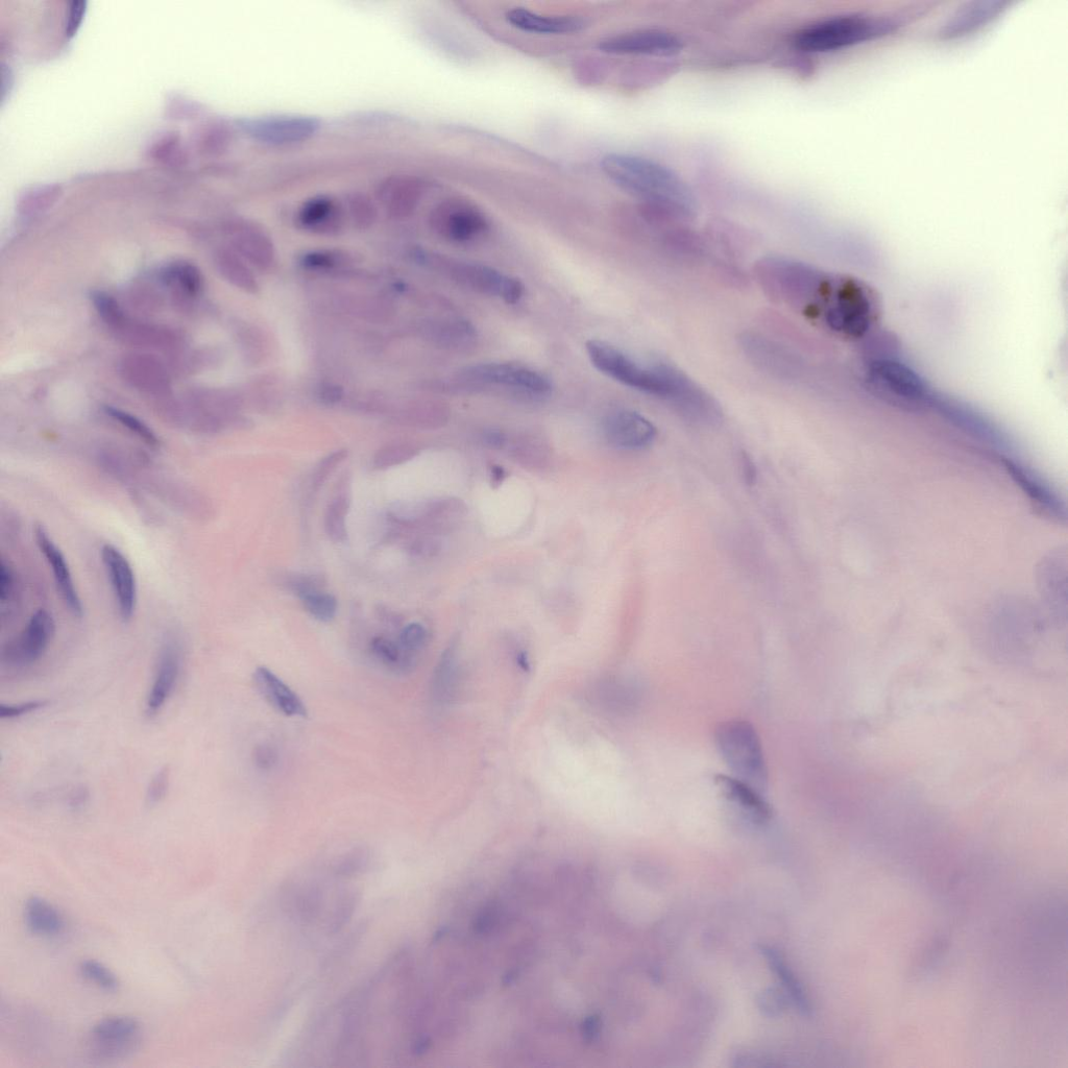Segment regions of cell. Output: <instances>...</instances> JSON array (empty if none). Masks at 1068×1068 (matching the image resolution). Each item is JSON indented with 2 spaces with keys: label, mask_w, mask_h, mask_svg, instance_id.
Instances as JSON below:
<instances>
[{
  "label": "cell",
  "mask_w": 1068,
  "mask_h": 1068,
  "mask_svg": "<svg viewBox=\"0 0 1068 1068\" xmlns=\"http://www.w3.org/2000/svg\"><path fill=\"white\" fill-rule=\"evenodd\" d=\"M601 165L612 182L651 208L677 217L695 214L693 190L672 169L646 158L618 153L606 155Z\"/></svg>",
  "instance_id": "cell-1"
},
{
  "label": "cell",
  "mask_w": 1068,
  "mask_h": 1068,
  "mask_svg": "<svg viewBox=\"0 0 1068 1068\" xmlns=\"http://www.w3.org/2000/svg\"><path fill=\"white\" fill-rule=\"evenodd\" d=\"M819 310L824 324L845 338L860 339L876 329L881 318V301L876 290L846 277H832Z\"/></svg>",
  "instance_id": "cell-2"
},
{
  "label": "cell",
  "mask_w": 1068,
  "mask_h": 1068,
  "mask_svg": "<svg viewBox=\"0 0 1068 1068\" xmlns=\"http://www.w3.org/2000/svg\"><path fill=\"white\" fill-rule=\"evenodd\" d=\"M892 17L845 14L820 20L800 30L793 43L807 53H830L844 50L886 36L900 27Z\"/></svg>",
  "instance_id": "cell-3"
},
{
  "label": "cell",
  "mask_w": 1068,
  "mask_h": 1068,
  "mask_svg": "<svg viewBox=\"0 0 1068 1068\" xmlns=\"http://www.w3.org/2000/svg\"><path fill=\"white\" fill-rule=\"evenodd\" d=\"M715 744L735 778L762 793L767 791L769 770L763 744L754 725L742 719L724 721L716 728Z\"/></svg>",
  "instance_id": "cell-4"
},
{
  "label": "cell",
  "mask_w": 1068,
  "mask_h": 1068,
  "mask_svg": "<svg viewBox=\"0 0 1068 1068\" xmlns=\"http://www.w3.org/2000/svg\"><path fill=\"white\" fill-rule=\"evenodd\" d=\"M586 349L593 366L602 374L634 390L667 400L673 367L664 363L641 366L613 345L595 339L587 343Z\"/></svg>",
  "instance_id": "cell-5"
},
{
  "label": "cell",
  "mask_w": 1068,
  "mask_h": 1068,
  "mask_svg": "<svg viewBox=\"0 0 1068 1068\" xmlns=\"http://www.w3.org/2000/svg\"><path fill=\"white\" fill-rule=\"evenodd\" d=\"M868 380L886 398L902 405H924L933 401L928 385L905 363L878 356L868 363Z\"/></svg>",
  "instance_id": "cell-6"
},
{
  "label": "cell",
  "mask_w": 1068,
  "mask_h": 1068,
  "mask_svg": "<svg viewBox=\"0 0 1068 1068\" xmlns=\"http://www.w3.org/2000/svg\"><path fill=\"white\" fill-rule=\"evenodd\" d=\"M143 1028L132 1016L114 1015L101 1019L91 1029L87 1046L96 1060L114 1061L134 1054L141 1046Z\"/></svg>",
  "instance_id": "cell-7"
},
{
  "label": "cell",
  "mask_w": 1068,
  "mask_h": 1068,
  "mask_svg": "<svg viewBox=\"0 0 1068 1068\" xmlns=\"http://www.w3.org/2000/svg\"><path fill=\"white\" fill-rule=\"evenodd\" d=\"M440 263L453 280L479 294L498 298L507 304H516L524 296L525 287L519 279L489 265L449 259Z\"/></svg>",
  "instance_id": "cell-8"
},
{
  "label": "cell",
  "mask_w": 1068,
  "mask_h": 1068,
  "mask_svg": "<svg viewBox=\"0 0 1068 1068\" xmlns=\"http://www.w3.org/2000/svg\"><path fill=\"white\" fill-rule=\"evenodd\" d=\"M464 378L474 383L511 388L534 397H544L552 391V383L547 376L519 363L476 364L464 371Z\"/></svg>",
  "instance_id": "cell-9"
},
{
  "label": "cell",
  "mask_w": 1068,
  "mask_h": 1068,
  "mask_svg": "<svg viewBox=\"0 0 1068 1068\" xmlns=\"http://www.w3.org/2000/svg\"><path fill=\"white\" fill-rule=\"evenodd\" d=\"M430 224L436 233L457 244L475 240L490 226L487 216L463 199H449L436 206L431 212Z\"/></svg>",
  "instance_id": "cell-10"
},
{
  "label": "cell",
  "mask_w": 1068,
  "mask_h": 1068,
  "mask_svg": "<svg viewBox=\"0 0 1068 1068\" xmlns=\"http://www.w3.org/2000/svg\"><path fill=\"white\" fill-rule=\"evenodd\" d=\"M239 127L259 143L281 147L310 139L320 131L321 121L297 115L263 116L242 119Z\"/></svg>",
  "instance_id": "cell-11"
},
{
  "label": "cell",
  "mask_w": 1068,
  "mask_h": 1068,
  "mask_svg": "<svg viewBox=\"0 0 1068 1068\" xmlns=\"http://www.w3.org/2000/svg\"><path fill=\"white\" fill-rule=\"evenodd\" d=\"M56 634L53 615L41 609L30 618L20 635L3 649V661L14 668L31 666L43 657Z\"/></svg>",
  "instance_id": "cell-12"
},
{
  "label": "cell",
  "mask_w": 1068,
  "mask_h": 1068,
  "mask_svg": "<svg viewBox=\"0 0 1068 1068\" xmlns=\"http://www.w3.org/2000/svg\"><path fill=\"white\" fill-rule=\"evenodd\" d=\"M715 784L727 810L750 827L763 828L772 819V808L764 793L733 775L720 774Z\"/></svg>",
  "instance_id": "cell-13"
},
{
  "label": "cell",
  "mask_w": 1068,
  "mask_h": 1068,
  "mask_svg": "<svg viewBox=\"0 0 1068 1068\" xmlns=\"http://www.w3.org/2000/svg\"><path fill=\"white\" fill-rule=\"evenodd\" d=\"M184 661L181 641L174 636L164 639L158 653L152 687L145 702V715L152 719L165 707L178 685Z\"/></svg>",
  "instance_id": "cell-14"
},
{
  "label": "cell",
  "mask_w": 1068,
  "mask_h": 1068,
  "mask_svg": "<svg viewBox=\"0 0 1068 1068\" xmlns=\"http://www.w3.org/2000/svg\"><path fill=\"white\" fill-rule=\"evenodd\" d=\"M601 52L619 56L670 57L683 50V42L661 30H638L606 38L598 44Z\"/></svg>",
  "instance_id": "cell-15"
},
{
  "label": "cell",
  "mask_w": 1068,
  "mask_h": 1068,
  "mask_svg": "<svg viewBox=\"0 0 1068 1068\" xmlns=\"http://www.w3.org/2000/svg\"><path fill=\"white\" fill-rule=\"evenodd\" d=\"M604 438L622 450H642L657 438V428L638 412L620 409L611 412L603 421Z\"/></svg>",
  "instance_id": "cell-16"
},
{
  "label": "cell",
  "mask_w": 1068,
  "mask_h": 1068,
  "mask_svg": "<svg viewBox=\"0 0 1068 1068\" xmlns=\"http://www.w3.org/2000/svg\"><path fill=\"white\" fill-rule=\"evenodd\" d=\"M101 555L119 616L128 622L134 616L137 605V582L133 568L123 552L113 545H105Z\"/></svg>",
  "instance_id": "cell-17"
},
{
  "label": "cell",
  "mask_w": 1068,
  "mask_h": 1068,
  "mask_svg": "<svg viewBox=\"0 0 1068 1068\" xmlns=\"http://www.w3.org/2000/svg\"><path fill=\"white\" fill-rule=\"evenodd\" d=\"M37 545L50 565L58 592L68 611L76 618H81L84 613L83 603L76 588L75 581L66 562V558L53 539L48 536L44 527L38 525L35 528Z\"/></svg>",
  "instance_id": "cell-18"
},
{
  "label": "cell",
  "mask_w": 1068,
  "mask_h": 1068,
  "mask_svg": "<svg viewBox=\"0 0 1068 1068\" xmlns=\"http://www.w3.org/2000/svg\"><path fill=\"white\" fill-rule=\"evenodd\" d=\"M425 194L424 182L412 176H392L377 187L376 197L385 211L403 218L414 213Z\"/></svg>",
  "instance_id": "cell-19"
},
{
  "label": "cell",
  "mask_w": 1068,
  "mask_h": 1068,
  "mask_svg": "<svg viewBox=\"0 0 1068 1068\" xmlns=\"http://www.w3.org/2000/svg\"><path fill=\"white\" fill-rule=\"evenodd\" d=\"M505 19L513 28L537 35H566L587 27V20L579 16L544 15L525 8L508 10Z\"/></svg>",
  "instance_id": "cell-20"
},
{
  "label": "cell",
  "mask_w": 1068,
  "mask_h": 1068,
  "mask_svg": "<svg viewBox=\"0 0 1068 1068\" xmlns=\"http://www.w3.org/2000/svg\"><path fill=\"white\" fill-rule=\"evenodd\" d=\"M121 373L138 390L154 395L171 391V381L160 361L144 354H132L121 363Z\"/></svg>",
  "instance_id": "cell-21"
},
{
  "label": "cell",
  "mask_w": 1068,
  "mask_h": 1068,
  "mask_svg": "<svg viewBox=\"0 0 1068 1068\" xmlns=\"http://www.w3.org/2000/svg\"><path fill=\"white\" fill-rule=\"evenodd\" d=\"M254 683L260 695L279 713L286 717L307 716L305 703L299 695L270 669L257 668Z\"/></svg>",
  "instance_id": "cell-22"
},
{
  "label": "cell",
  "mask_w": 1068,
  "mask_h": 1068,
  "mask_svg": "<svg viewBox=\"0 0 1068 1068\" xmlns=\"http://www.w3.org/2000/svg\"><path fill=\"white\" fill-rule=\"evenodd\" d=\"M1006 7L1007 4L1001 2H982L969 5L946 22L941 31V36L944 39H957L978 32L997 19L1005 11Z\"/></svg>",
  "instance_id": "cell-23"
},
{
  "label": "cell",
  "mask_w": 1068,
  "mask_h": 1068,
  "mask_svg": "<svg viewBox=\"0 0 1068 1068\" xmlns=\"http://www.w3.org/2000/svg\"><path fill=\"white\" fill-rule=\"evenodd\" d=\"M298 221L308 230L335 232L343 225L344 208L330 196H317L302 205Z\"/></svg>",
  "instance_id": "cell-24"
},
{
  "label": "cell",
  "mask_w": 1068,
  "mask_h": 1068,
  "mask_svg": "<svg viewBox=\"0 0 1068 1068\" xmlns=\"http://www.w3.org/2000/svg\"><path fill=\"white\" fill-rule=\"evenodd\" d=\"M23 917L28 930L36 936L52 938L60 935L65 929L61 912L40 896L28 898L24 904Z\"/></svg>",
  "instance_id": "cell-25"
},
{
  "label": "cell",
  "mask_w": 1068,
  "mask_h": 1068,
  "mask_svg": "<svg viewBox=\"0 0 1068 1068\" xmlns=\"http://www.w3.org/2000/svg\"><path fill=\"white\" fill-rule=\"evenodd\" d=\"M592 697L600 709L614 714H624L636 707L638 691L633 684L623 679L608 678L596 685Z\"/></svg>",
  "instance_id": "cell-26"
},
{
  "label": "cell",
  "mask_w": 1068,
  "mask_h": 1068,
  "mask_svg": "<svg viewBox=\"0 0 1068 1068\" xmlns=\"http://www.w3.org/2000/svg\"><path fill=\"white\" fill-rule=\"evenodd\" d=\"M460 668L456 649L449 647L436 665L431 682L433 699L440 705H448L459 690Z\"/></svg>",
  "instance_id": "cell-27"
},
{
  "label": "cell",
  "mask_w": 1068,
  "mask_h": 1068,
  "mask_svg": "<svg viewBox=\"0 0 1068 1068\" xmlns=\"http://www.w3.org/2000/svg\"><path fill=\"white\" fill-rule=\"evenodd\" d=\"M761 953L767 959V962L775 975L778 976L791 1003L801 1014L810 1016L812 1008L810 1001L807 998V994L803 986H801L791 972V969L788 967L782 955L778 951L764 945L761 946Z\"/></svg>",
  "instance_id": "cell-28"
},
{
  "label": "cell",
  "mask_w": 1068,
  "mask_h": 1068,
  "mask_svg": "<svg viewBox=\"0 0 1068 1068\" xmlns=\"http://www.w3.org/2000/svg\"><path fill=\"white\" fill-rule=\"evenodd\" d=\"M161 282L185 297H197L203 288V277L196 265L179 261L163 267L159 273Z\"/></svg>",
  "instance_id": "cell-29"
},
{
  "label": "cell",
  "mask_w": 1068,
  "mask_h": 1068,
  "mask_svg": "<svg viewBox=\"0 0 1068 1068\" xmlns=\"http://www.w3.org/2000/svg\"><path fill=\"white\" fill-rule=\"evenodd\" d=\"M370 652L377 663L395 673H409L418 662L402 648L399 641L385 637L374 638L370 643Z\"/></svg>",
  "instance_id": "cell-30"
},
{
  "label": "cell",
  "mask_w": 1068,
  "mask_h": 1068,
  "mask_svg": "<svg viewBox=\"0 0 1068 1068\" xmlns=\"http://www.w3.org/2000/svg\"><path fill=\"white\" fill-rule=\"evenodd\" d=\"M350 504L349 483L345 481L344 483L337 485V492L328 505L325 514L326 533L328 534V537L336 543H342L347 540V516Z\"/></svg>",
  "instance_id": "cell-31"
},
{
  "label": "cell",
  "mask_w": 1068,
  "mask_h": 1068,
  "mask_svg": "<svg viewBox=\"0 0 1068 1068\" xmlns=\"http://www.w3.org/2000/svg\"><path fill=\"white\" fill-rule=\"evenodd\" d=\"M61 194L58 185L38 186L24 192L19 200L18 209L23 216H34L52 207Z\"/></svg>",
  "instance_id": "cell-32"
},
{
  "label": "cell",
  "mask_w": 1068,
  "mask_h": 1068,
  "mask_svg": "<svg viewBox=\"0 0 1068 1068\" xmlns=\"http://www.w3.org/2000/svg\"><path fill=\"white\" fill-rule=\"evenodd\" d=\"M104 410L108 417L138 436L145 444L154 448L159 445L155 432L143 421L131 415L130 412L113 406H106Z\"/></svg>",
  "instance_id": "cell-33"
},
{
  "label": "cell",
  "mask_w": 1068,
  "mask_h": 1068,
  "mask_svg": "<svg viewBox=\"0 0 1068 1068\" xmlns=\"http://www.w3.org/2000/svg\"><path fill=\"white\" fill-rule=\"evenodd\" d=\"M80 972L86 980L107 992H114L119 988L120 983L116 975L99 961L92 959L82 961Z\"/></svg>",
  "instance_id": "cell-34"
},
{
  "label": "cell",
  "mask_w": 1068,
  "mask_h": 1068,
  "mask_svg": "<svg viewBox=\"0 0 1068 1068\" xmlns=\"http://www.w3.org/2000/svg\"><path fill=\"white\" fill-rule=\"evenodd\" d=\"M417 452L416 448L405 444L386 446L376 453L373 467L377 470H385L403 465L414 458Z\"/></svg>",
  "instance_id": "cell-35"
},
{
  "label": "cell",
  "mask_w": 1068,
  "mask_h": 1068,
  "mask_svg": "<svg viewBox=\"0 0 1068 1068\" xmlns=\"http://www.w3.org/2000/svg\"><path fill=\"white\" fill-rule=\"evenodd\" d=\"M282 586L294 593L301 600L307 596L324 591L326 581L317 575L288 573L282 579Z\"/></svg>",
  "instance_id": "cell-36"
},
{
  "label": "cell",
  "mask_w": 1068,
  "mask_h": 1068,
  "mask_svg": "<svg viewBox=\"0 0 1068 1068\" xmlns=\"http://www.w3.org/2000/svg\"><path fill=\"white\" fill-rule=\"evenodd\" d=\"M217 265L221 273L231 282L242 288H252L253 279L244 265L229 252L218 254Z\"/></svg>",
  "instance_id": "cell-37"
},
{
  "label": "cell",
  "mask_w": 1068,
  "mask_h": 1068,
  "mask_svg": "<svg viewBox=\"0 0 1068 1068\" xmlns=\"http://www.w3.org/2000/svg\"><path fill=\"white\" fill-rule=\"evenodd\" d=\"M304 608L314 618L321 622L332 621L337 613V601L324 591L311 594L303 600Z\"/></svg>",
  "instance_id": "cell-38"
},
{
  "label": "cell",
  "mask_w": 1068,
  "mask_h": 1068,
  "mask_svg": "<svg viewBox=\"0 0 1068 1068\" xmlns=\"http://www.w3.org/2000/svg\"><path fill=\"white\" fill-rule=\"evenodd\" d=\"M512 452L514 458L524 467L543 469L548 465L547 461L549 456L547 449L536 442H534V444L527 442L517 443Z\"/></svg>",
  "instance_id": "cell-39"
},
{
  "label": "cell",
  "mask_w": 1068,
  "mask_h": 1068,
  "mask_svg": "<svg viewBox=\"0 0 1068 1068\" xmlns=\"http://www.w3.org/2000/svg\"><path fill=\"white\" fill-rule=\"evenodd\" d=\"M347 209L352 220L358 226L364 228L373 224L376 218V208L372 201L364 194L354 192L349 194L346 200Z\"/></svg>",
  "instance_id": "cell-40"
},
{
  "label": "cell",
  "mask_w": 1068,
  "mask_h": 1068,
  "mask_svg": "<svg viewBox=\"0 0 1068 1068\" xmlns=\"http://www.w3.org/2000/svg\"><path fill=\"white\" fill-rule=\"evenodd\" d=\"M428 641L427 629L420 623L405 626L399 636V643L412 658L419 659L420 653Z\"/></svg>",
  "instance_id": "cell-41"
},
{
  "label": "cell",
  "mask_w": 1068,
  "mask_h": 1068,
  "mask_svg": "<svg viewBox=\"0 0 1068 1068\" xmlns=\"http://www.w3.org/2000/svg\"><path fill=\"white\" fill-rule=\"evenodd\" d=\"M151 156L168 164L181 163L183 161V152L179 136L169 134L162 137L153 145Z\"/></svg>",
  "instance_id": "cell-42"
},
{
  "label": "cell",
  "mask_w": 1068,
  "mask_h": 1068,
  "mask_svg": "<svg viewBox=\"0 0 1068 1068\" xmlns=\"http://www.w3.org/2000/svg\"><path fill=\"white\" fill-rule=\"evenodd\" d=\"M171 779L172 771L169 766H163L155 773L145 794L148 807L154 808L162 803L171 787Z\"/></svg>",
  "instance_id": "cell-43"
},
{
  "label": "cell",
  "mask_w": 1068,
  "mask_h": 1068,
  "mask_svg": "<svg viewBox=\"0 0 1068 1068\" xmlns=\"http://www.w3.org/2000/svg\"><path fill=\"white\" fill-rule=\"evenodd\" d=\"M347 456L348 452L346 450H339L323 458L313 472L311 480L312 490L315 492L319 491L329 476L343 463Z\"/></svg>",
  "instance_id": "cell-44"
},
{
  "label": "cell",
  "mask_w": 1068,
  "mask_h": 1068,
  "mask_svg": "<svg viewBox=\"0 0 1068 1068\" xmlns=\"http://www.w3.org/2000/svg\"><path fill=\"white\" fill-rule=\"evenodd\" d=\"M279 759V750L272 743H260L254 748L253 763L259 771H273L278 766Z\"/></svg>",
  "instance_id": "cell-45"
},
{
  "label": "cell",
  "mask_w": 1068,
  "mask_h": 1068,
  "mask_svg": "<svg viewBox=\"0 0 1068 1068\" xmlns=\"http://www.w3.org/2000/svg\"><path fill=\"white\" fill-rule=\"evenodd\" d=\"M225 125H212L204 131L200 140L201 149L209 153L220 152L226 147L229 140V131Z\"/></svg>",
  "instance_id": "cell-46"
},
{
  "label": "cell",
  "mask_w": 1068,
  "mask_h": 1068,
  "mask_svg": "<svg viewBox=\"0 0 1068 1068\" xmlns=\"http://www.w3.org/2000/svg\"><path fill=\"white\" fill-rule=\"evenodd\" d=\"M47 705L48 702L45 700H31L16 703V705H5V703H2V705H0V718H2L3 720L21 718L23 716L38 712L39 710L45 708Z\"/></svg>",
  "instance_id": "cell-47"
},
{
  "label": "cell",
  "mask_w": 1068,
  "mask_h": 1068,
  "mask_svg": "<svg viewBox=\"0 0 1068 1068\" xmlns=\"http://www.w3.org/2000/svg\"><path fill=\"white\" fill-rule=\"evenodd\" d=\"M760 1009L767 1015L776 1016L782 1014L787 1006V998L784 993L776 989H767L759 998Z\"/></svg>",
  "instance_id": "cell-48"
},
{
  "label": "cell",
  "mask_w": 1068,
  "mask_h": 1068,
  "mask_svg": "<svg viewBox=\"0 0 1068 1068\" xmlns=\"http://www.w3.org/2000/svg\"><path fill=\"white\" fill-rule=\"evenodd\" d=\"M87 10V3L83 0H75L69 7L68 17L66 21L65 34L67 37H74L79 31L83 19Z\"/></svg>",
  "instance_id": "cell-49"
},
{
  "label": "cell",
  "mask_w": 1068,
  "mask_h": 1068,
  "mask_svg": "<svg viewBox=\"0 0 1068 1068\" xmlns=\"http://www.w3.org/2000/svg\"><path fill=\"white\" fill-rule=\"evenodd\" d=\"M90 796V791L87 787L79 786L70 792L67 805L72 812H81L88 806Z\"/></svg>",
  "instance_id": "cell-50"
},
{
  "label": "cell",
  "mask_w": 1068,
  "mask_h": 1068,
  "mask_svg": "<svg viewBox=\"0 0 1068 1068\" xmlns=\"http://www.w3.org/2000/svg\"><path fill=\"white\" fill-rule=\"evenodd\" d=\"M14 588V574L4 562L0 566V600L6 602Z\"/></svg>",
  "instance_id": "cell-51"
},
{
  "label": "cell",
  "mask_w": 1068,
  "mask_h": 1068,
  "mask_svg": "<svg viewBox=\"0 0 1068 1068\" xmlns=\"http://www.w3.org/2000/svg\"><path fill=\"white\" fill-rule=\"evenodd\" d=\"M482 440L485 445L495 450L503 449L507 445V436L500 430L485 431Z\"/></svg>",
  "instance_id": "cell-52"
},
{
  "label": "cell",
  "mask_w": 1068,
  "mask_h": 1068,
  "mask_svg": "<svg viewBox=\"0 0 1068 1068\" xmlns=\"http://www.w3.org/2000/svg\"><path fill=\"white\" fill-rule=\"evenodd\" d=\"M743 466H744V475H745L746 481L748 483L754 482L755 478H756V469H755V466L752 465L751 461L749 460V458L747 456L744 457Z\"/></svg>",
  "instance_id": "cell-53"
}]
</instances>
